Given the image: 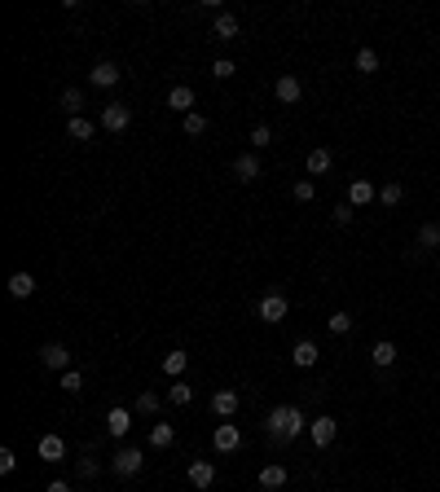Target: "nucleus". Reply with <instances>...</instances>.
<instances>
[{
  "instance_id": "obj_5",
  "label": "nucleus",
  "mask_w": 440,
  "mask_h": 492,
  "mask_svg": "<svg viewBox=\"0 0 440 492\" xmlns=\"http://www.w3.org/2000/svg\"><path fill=\"white\" fill-rule=\"evenodd\" d=\"M128 123H133V106H128V102H110L102 110V128H106V132H124Z\"/></svg>"
},
{
  "instance_id": "obj_7",
  "label": "nucleus",
  "mask_w": 440,
  "mask_h": 492,
  "mask_svg": "<svg viewBox=\"0 0 440 492\" xmlns=\"http://www.w3.org/2000/svg\"><path fill=\"white\" fill-rule=\"evenodd\" d=\"M211 444H216V453H238V449H242V431H238V422H220V426H216V435H211Z\"/></svg>"
},
{
  "instance_id": "obj_35",
  "label": "nucleus",
  "mask_w": 440,
  "mask_h": 492,
  "mask_svg": "<svg viewBox=\"0 0 440 492\" xmlns=\"http://www.w3.org/2000/svg\"><path fill=\"white\" fill-rule=\"evenodd\" d=\"M251 145H255V150H265V145H273L269 123H255V128H251Z\"/></svg>"
},
{
  "instance_id": "obj_25",
  "label": "nucleus",
  "mask_w": 440,
  "mask_h": 492,
  "mask_svg": "<svg viewBox=\"0 0 440 492\" xmlns=\"http://www.w3.org/2000/svg\"><path fill=\"white\" fill-rule=\"evenodd\" d=\"M172 439H176V431H172V422H154V426H150V444H154V449H168V444H172Z\"/></svg>"
},
{
  "instance_id": "obj_38",
  "label": "nucleus",
  "mask_w": 440,
  "mask_h": 492,
  "mask_svg": "<svg viewBox=\"0 0 440 492\" xmlns=\"http://www.w3.org/2000/svg\"><path fill=\"white\" fill-rule=\"evenodd\" d=\"M238 67H234V62L229 57H216V62H211V75H216V79H229Z\"/></svg>"
},
{
  "instance_id": "obj_26",
  "label": "nucleus",
  "mask_w": 440,
  "mask_h": 492,
  "mask_svg": "<svg viewBox=\"0 0 440 492\" xmlns=\"http://www.w3.org/2000/svg\"><path fill=\"white\" fill-rule=\"evenodd\" d=\"M75 474H79V479H97V474H102V462H97L93 453H84V457L75 462Z\"/></svg>"
},
{
  "instance_id": "obj_6",
  "label": "nucleus",
  "mask_w": 440,
  "mask_h": 492,
  "mask_svg": "<svg viewBox=\"0 0 440 492\" xmlns=\"http://www.w3.org/2000/svg\"><path fill=\"white\" fill-rule=\"evenodd\" d=\"M335 435H339V422L335 418H313V422H308V439H313V444L317 449H326V444H335Z\"/></svg>"
},
{
  "instance_id": "obj_24",
  "label": "nucleus",
  "mask_w": 440,
  "mask_h": 492,
  "mask_svg": "<svg viewBox=\"0 0 440 492\" xmlns=\"http://www.w3.org/2000/svg\"><path fill=\"white\" fill-rule=\"evenodd\" d=\"M436 246H440V224L427 220V224L418 228V251H436Z\"/></svg>"
},
{
  "instance_id": "obj_18",
  "label": "nucleus",
  "mask_w": 440,
  "mask_h": 492,
  "mask_svg": "<svg viewBox=\"0 0 440 492\" xmlns=\"http://www.w3.org/2000/svg\"><path fill=\"white\" fill-rule=\"evenodd\" d=\"M211 409H216L220 418H234L238 414V391H229V387L216 391V396H211Z\"/></svg>"
},
{
  "instance_id": "obj_14",
  "label": "nucleus",
  "mask_w": 440,
  "mask_h": 492,
  "mask_svg": "<svg viewBox=\"0 0 440 492\" xmlns=\"http://www.w3.org/2000/svg\"><path fill=\"white\" fill-rule=\"evenodd\" d=\"M106 431L115 439H124L128 431H133V414H128V409H110V414H106Z\"/></svg>"
},
{
  "instance_id": "obj_27",
  "label": "nucleus",
  "mask_w": 440,
  "mask_h": 492,
  "mask_svg": "<svg viewBox=\"0 0 440 492\" xmlns=\"http://www.w3.org/2000/svg\"><path fill=\"white\" fill-rule=\"evenodd\" d=\"M79 106H84V93H79V88H62V110H67L71 119H79Z\"/></svg>"
},
{
  "instance_id": "obj_41",
  "label": "nucleus",
  "mask_w": 440,
  "mask_h": 492,
  "mask_svg": "<svg viewBox=\"0 0 440 492\" xmlns=\"http://www.w3.org/2000/svg\"><path fill=\"white\" fill-rule=\"evenodd\" d=\"M44 492H71V488H67V484H62V479H53V484H48Z\"/></svg>"
},
{
  "instance_id": "obj_15",
  "label": "nucleus",
  "mask_w": 440,
  "mask_h": 492,
  "mask_svg": "<svg viewBox=\"0 0 440 492\" xmlns=\"http://www.w3.org/2000/svg\"><path fill=\"white\" fill-rule=\"evenodd\" d=\"M189 484L194 488H211L216 484V466L211 462H189Z\"/></svg>"
},
{
  "instance_id": "obj_9",
  "label": "nucleus",
  "mask_w": 440,
  "mask_h": 492,
  "mask_svg": "<svg viewBox=\"0 0 440 492\" xmlns=\"http://www.w3.org/2000/svg\"><path fill=\"white\" fill-rule=\"evenodd\" d=\"M88 79H93V88H115L124 79V71L115 67V62H97V67L88 71Z\"/></svg>"
},
{
  "instance_id": "obj_16",
  "label": "nucleus",
  "mask_w": 440,
  "mask_h": 492,
  "mask_svg": "<svg viewBox=\"0 0 440 492\" xmlns=\"http://www.w3.org/2000/svg\"><path fill=\"white\" fill-rule=\"evenodd\" d=\"M370 360H374V369H387V365H392V360H396V343L379 339V343H374V348H370Z\"/></svg>"
},
{
  "instance_id": "obj_4",
  "label": "nucleus",
  "mask_w": 440,
  "mask_h": 492,
  "mask_svg": "<svg viewBox=\"0 0 440 492\" xmlns=\"http://www.w3.org/2000/svg\"><path fill=\"white\" fill-rule=\"evenodd\" d=\"M141 466H145L141 449H119V453H115V462H110V470H115L119 479H133V474H141Z\"/></svg>"
},
{
  "instance_id": "obj_11",
  "label": "nucleus",
  "mask_w": 440,
  "mask_h": 492,
  "mask_svg": "<svg viewBox=\"0 0 440 492\" xmlns=\"http://www.w3.org/2000/svg\"><path fill=\"white\" fill-rule=\"evenodd\" d=\"M168 110L194 114V88H189V84H176V88H168Z\"/></svg>"
},
{
  "instance_id": "obj_40",
  "label": "nucleus",
  "mask_w": 440,
  "mask_h": 492,
  "mask_svg": "<svg viewBox=\"0 0 440 492\" xmlns=\"http://www.w3.org/2000/svg\"><path fill=\"white\" fill-rule=\"evenodd\" d=\"M13 466H18V457H13V449H0V474H13Z\"/></svg>"
},
{
  "instance_id": "obj_12",
  "label": "nucleus",
  "mask_w": 440,
  "mask_h": 492,
  "mask_svg": "<svg viewBox=\"0 0 440 492\" xmlns=\"http://www.w3.org/2000/svg\"><path fill=\"white\" fill-rule=\"evenodd\" d=\"M36 453H40V462H62V457H67V439H62V435H44Z\"/></svg>"
},
{
  "instance_id": "obj_1",
  "label": "nucleus",
  "mask_w": 440,
  "mask_h": 492,
  "mask_svg": "<svg viewBox=\"0 0 440 492\" xmlns=\"http://www.w3.org/2000/svg\"><path fill=\"white\" fill-rule=\"evenodd\" d=\"M265 431H269L273 444H286V439H295V435L308 431V418H304V409H295V404H278L265 418Z\"/></svg>"
},
{
  "instance_id": "obj_37",
  "label": "nucleus",
  "mask_w": 440,
  "mask_h": 492,
  "mask_svg": "<svg viewBox=\"0 0 440 492\" xmlns=\"http://www.w3.org/2000/svg\"><path fill=\"white\" fill-rule=\"evenodd\" d=\"M291 193H295V198H300V203H313V193H317V185H313V180H295V189H291Z\"/></svg>"
},
{
  "instance_id": "obj_36",
  "label": "nucleus",
  "mask_w": 440,
  "mask_h": 492,
  "mask_svg": "<svg viewBox=\"0 0 440 492\" xmlns=\"http://www.w3.org/2000/svg\"><path fill=\"white\" fill-rule=\"evenodd\" d=\"M326 325H331V334H348V330H352V317H348V313H335Z\"/></svg>"
},
{
  "instance_id": "obj_39",
  "label": "nucleus",
  "mask_w": 440,
  "mask_h": 492,
  "mask_svg": "<svg viewBox=\"0 0 440 492\" xmlns=\"http://www.w3.org/2000/svg\"><path fill=\"white\" fill-rule=\"evenodd\" d=\"M331 216H335V224H344V228H348V224H352V203H339Z\"/></svg>"
},
{
  "instance_id": "obj_13",
  "label": "nucleus",
  "mask_w": 440,
  "mask_h": 492,
  "mask_svg": "<svg viewBox=\"0 0 440 492\" xmlns=\"http://www.w3.org/2000/svg\"><path fill=\"white\" fill-rule=\"evenodd\" d=\"M374 198H379V189H374L370 180H361V176H356L352 185H348V203H352V207H366V203H374Z\"/></svg>"
},
{
  "instance_id": "obj_22",
  "label": "nucleus",
  "mask_w": 440,
  "mask_h": 492,
  "mask_svg": "<svg viewBox=\"0 0 440 492\" xmlns=\"http://www.w3.org/2000/svg\"><path fill=\"white\" fill-rule=\"evenodd\" d=\"M185 365H189V352H168L163 356V374H168V378H181Z\"/></svg>"
},
{
  "instance_id": "obj_10",
  "label": "nucleus",
  "mask_w": 440,
  "mask_h": 492,
  "mask_svg": "<svg viewBox=\"0 0 440 492\" xmlns=\"http://www.w3.org/2000/svg\"><path fill=\"white\" fill-rule=\"evenodd\" d=\"M317 356H321V352H317V343H313V339H300L295 348H291V360H295L300 369H313V365H317Z\"/></svg>"
},
{
  "instance_id": "obj_29",
  "label": "nucleus",
  "mask_w": 440,
  "mask_h": 492,
  "mask_svg": "<svg viewBox=\"0 0 440 492\" xmlns=\"http://www.w3.org/2000/svg\"><path fill=\"white\" fill-rule=\"evenodd\" d=\"M401 198H405V189H401V180H387V185L379 189V203H383V207H396Z\"/></svg>"
},
{
  "instance_id": "obj_2",
  "label": "nucleus",
  "mask_w": 440,
  "mask_h": 492,
  "mask_svg": "<svg viewBox=\"0 0 440 492\" xmlns=\"http://www.w3.org/2000/svg\"><path fill=\"white\" fill-rule=\"evenodd\" d=\"M255 313H260V321H265V325H282V321H286V313H291V303H286V294L273 290V294H265V299H260Z\"/></svg>"
},
{
  "instance_id": "obj_28",
  "label": "nucleus",
  "mask_w": 440,
  "mask_h": 492,
  "mask_svg": "<svg viewBox=\"0 0 440 492\" xmlns=\"http://www.w3.org/2000/svg\"><path fill=\"white\" fill-rule=\"evenodd\" d=\"M168 400H172V404H181V409H185V404L194 400V387H189V383H181V378H176V383L168 387Z\"/></svg>"
},
{
  "instance_id": "obj_31",
  "label": "nucleus",
  "mask_w": 440,
  "mask_h": 492,
  "mask_svg": "<svg viewBox=\"0 0 440 492\" xmlns=\"http://www.w3.org/2000/svg\"><path fill=\"white\" fill-rule=\"evenodd\" d=\"M356 71L374 75V71H379V53H374V48H361V53H356Z\"/></svg>"
},
{
  "instance_id": "obj_19",
  "label": "nucleus",
  "mask_w": 440,
  "mask_h": 492,
  "mask_svg": "<svg viewBox=\"0 0 440 492\" xmlns=\"http://www.w3.org/2000/svg\"><path fill=\"white\" fill-rule=\"evenodd\" d=\"M211 36H216V40H238V18H234V13H216Z\"/></svg>"
},
{
  "instance_id": "obj_32",
  "label": "nucleus",
  "mask_w": 440,
  "mask_h": 492,
  "mask_svg": "<svg viewBox=\"0 0 440 492\" xmlns=\"http://www.w3.org/2000/svg\"><path fill=\"white\" fill-rule=\"evenodd\" d=\"M159 396H154V391H141V396H137V414H145V418H150V414H159Z\"/></svg>"
},
{
  "instance_id": "obj_34",
  "label": "nucleus",
  "mask_w": 440,
  "mask_h": 492,
  "mask_svg": "<svg viewBox=\"0 0 440 492\" xmlns=\"http://www.w3.org/2000/svg\"><path fill=\"white\" fill-rule=\"evenodd\" d=\"M62 391H71V396H75V391H84V374L67 369V374H62Z\"/></svg>"
},
{
  "instance_id": "obj_17",
  "label": "nucleus",
  "mask_w": 440,
  "mask_h": 492,
  "mask_svg": "<svg viewBox=\"0 0 440 492\" xmlns=\"http://www.w3.org/2000/svg\"><path fill=\"white\" fill-rule=\"evenodd\" d=\"M9 294H13V299H31V294H36V277H31V273H13L9 277Z\"/></svg>"
},
{
  "instance_id": "obj_23",
  "label": "nucleus",
  "mask_w": 440,
  "mask_h": 492,
  "mask_svg": "<svg viewBox=\"0 0 440 492\" xmlns=\"http://www.w3.org/2000/svg\"><path fill=\"white\" fill-rule=\"evenodd\" d=\"M321 172H331V150H326V145L308 150V176H321Z\"/></svg>"
},
{
  "instance_id": "obj_20",
  "label": "nucleus",
  "mask_w": 440,
  "mask_h": 492,
  "mask_svg": "<svg viewBox=\"0 0 440 492\" xmlns=\"http://www.w3.org/2000/svg\"><path fill=\"white\" fill-rule=\"evenodd\" d=\"M234 176H238V180H255V176H260V158H255V154H238V158H234Z\"/></svg>"
},
{
  "instance_id": "obj_3",
  "label": "nucleus",
  "mask_w": 440,
  "mask_h": 492,
  "mask_svg": "<svg viewBox=\"0 0 440 492\" xmlns=\"http://www.w3.org/2000/svg\"><path fill=\"white\" fill-rule=\"evenodd\" d=\"M40 365L67 374L71 369V348H67V343H44V348H40Z\"/></svg>"
},
{
  "instance_id": "obj_30",
  "label": "nucleus",
  "mask_w": 440,
  "mask_h": 492,
  "mask_svg": "<svg viewBox=\"0 0 440 492\" xmlns=\"http://www.w3.org/2000/svg\"><path fill=\"white\" fill-rule=\"evenodd\" d=\"M67 132H71V141H88V137L97 132V128L84 119V114H79V119H71V123H67Z\"/></svg>"
},
{
  "instance_id": "obj_21",
  "label": "nucleus",
  "mask_w": 440,
  "mask_h": 492,
  "mask_svg": "<svg viewBox=\"0 0 440 492\" xmlns=\"http://www.w3.org/2000/svg\"><path fill=\"white\" fill-rule=\"evenodd\" d=\"M286 484V466H265V470H260V488H265V492H278Z\"/></svg>"
},
{
  "instance_id": "obj_33",
  "label": "nucleus",
  "mask_w": 440,
  "mask_h": 492,
  "mask_svg": "<svg viewBox=\"0 0 440 492\" xmlns=\"http://www.w3.org/2000/svg\"><path fill=\"white\" fill-rule=\"evenodd\" d=\"M185 132H189V137H203V132H207V114H199V110L185 114Z\"/></svg>"
},
{
  "instance_id": "obj_8",
  "label": "nucleus",
  "mask_w": 440,
  "mask_h": 492,
  "mask_svg": "<svg viewBox=\"0 0 440 492\" xmlns=\"http://www.w3.org/2000/svg\"><path fill=\"white\" fill-rule=\"evenodd\" d=\"M273 97H278L282 106H295L300 97H304V84H300L295 75H278V84H273Z\"/></svg>"
}]
</instances>
